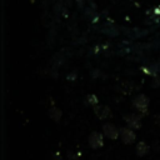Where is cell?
Listing matches in <instances>:
<instances>
[{
  "mask_svg": "<svg viewBox=\"0 0 160 160\" xmlns=\"http://www.w3.org/2000/svg\"><path fill=\"white\" fill-rule=\"evenodd\" d=\"M120 132H121L120 138H121V140H122L124 142L129 144V142H132V141L135 140V134H134L132 130H130L129 128H122V129H120Z\"/></svg>",
  "mask_w": 160,
  "mask_h": 160,
  "instance_id": "obj_1",
  "label": "cell"
},
{
  "mask_svg": "<svg viewBox=\"0 0 160 160\" xmlns=\"http://www.w3.org/2000/svg\"><path fill=\"white\" fill-rule=\"evenodd\" d=\"M89 142H90L91 148H94V149L102 146V136H101V134H99V132H92V134L90 135V138H89Z\"/></svg>",
  "mask_w": 160,
  "mask_h": 160,
  "instance_id": "obj_2",
  "label": "cell"
},
{
  "mask_svg": "<svg viewBox=\"0 0 160 160\" xmlns=\"http://www.w3.org/2000/svg\"><path fill=\"white\" fill-rule=\"evenodd\" d=\"M148 102H149V100H148L144 95H139V96H136V98L134 99V101H132L134 106H135L136 109H139V110H145L146 106H148Z\"/></svg>",
  "mask_w": 160,
  "mask_h": 160,
  "instance_id": "obj_3",
  "label": "cell"
},
{
  "mask_svg": "<svg viewBox=\"0 0 160 160\" xmlns=\"http://www.w3.org/2000/svg\"><path fill=\"white\" fill-rule=\"evenodd\" d=\"M102 130H104V134H105L106 136H109V138H111V139H116V138H118L119 130H118L112 124H105L104 128H102Z\"/></svg>",
  "mask_w": 160,
  "mask_h": 160,
  "instance_id": "obj_4",
  "label": "cell"
},
{
  "mask_svg": "<svg viewBox=\"0 0 160 160\" xmlns=\"http://www.w3.org/2000/svg\"><path fill=\"white\" fill-rule=\"evenodd\" d=\"M125 119H126V121H128V124H129V126H132V128H136V129L141 126V122H140V120H139V118H136V116H134V115H130V116H126Z\"/></svg>",
  "mask_w": 160,
  "mask_h": 160,
  "instance_id": "obj_5",
  "label": "cell"
},
{
  "mask_svg": "<svg viewBox=\"0 0 160 160\" xmlns=\"http://www.w3.org/2000/svg\"><path fill=\"white\" fill-rule=\"evenodd\" d=\"M136 150H138V154L142 156V155L146 152V150H148V146L145 145V142H140V144L138 145V149H136Z\"/></svg>",
  "mask_w": 160,
  "mask_h": 160,
  "instance_id": "obj_6",
  "label": "cell"
}]
</instances>
